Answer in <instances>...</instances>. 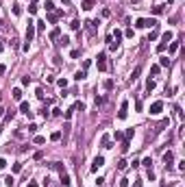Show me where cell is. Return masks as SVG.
<instances>
[{
	"mask_svg": "<svg viewBox=\"0 0 185 187\" xmlns=\"http://www.w3.org/2000/svg\"><path fill=\"white\" fill-rule=\"evenodd\" d=\"M135 26H137V29H155L157 20L155 18H137L135 20Z\"/></svg>",
	"mask_w": 185,
	"mask_h": 187,
	"instance_id": "6da1fadb",
	"label": "cell"
},
{
	"mask_svg": "<svg viewBox=\"0 0 185 187\" xmlns=\"http://www.w3.org/2000/svg\"><path fill=\"white\" fill-rule=\"evenodd\" d=\"M172 37H174V33H172V31H166L163 35H161V44L157 46V52H163L166 48H168V44L172 41Z\"/></svg>",
	"mask_w": 185,
	"mask_h": 187,
	"instance_id": "7a4b0ae2",
	"label": "cell"
},
{
	"mask_svg": "<svg viewBox=\"0 0 185 187\" xmlns=\"http://www.w3.org/2000/svg\"><path fill=\"white\" fill-rule=\"evenodd\" d=\"M96 65H98L100 72H105V70H107V54H105V52H100L98 57H96Z\"/></svg>",
	"mask_w": 185,
	"mask_h": 187,
	"instance_id": "3957f363",
	"label": "cell"
},
{
	"mask_svg": "<svg viewBox=\"0 0 185 187\" xmlns=\"http://www.w3.org/2000/svg\"><path fill=\"white\" fill-rule=\"evenodd\" d=\"M161 111H163V102L161 100H155L150 104V115H161Z\"/></svg>",
	"mask_w": 185,
	"mask_h": 187,
	"instance_id": "277c9868",
	"label": "cell"
},
{
	"mask_svg": "<svg viewBox=\"0 0 185 187\" xmlns=\"http://www.w3.org/2000/svg\"><path fill=\"white\" fill-rule=\"evenodd\" d=\"M118 118H120V120H126V118H128V102H126V100H122L120 111H118Z\"/></svg>",
	"mask_w": 185,
	"mask_h": 187,
	"instance_id": "5b68a950",
	"label": "cell"
},
{
	"mask_svg": "<svg viewBox=\"0 0 185 187\" xmlns=\"http://www.w3.org/2000/svg\"><path fill=\"white\" fill-rule=\"evenodd\" d=\"M103 166H105V157L98 155V157L92 161V172H98V168H103Z\"/></svg>",
	"mask_w": 185,
	"mask_h": 187,
	"instance_id": "8992f818",
	"label": "cell"
},
{
	"mask_svg": "<svg viewBox=\"0 0 185 187\" xmlns=\"http://www.w3.org/2000/svg\"><path fill=\"white\" fill-rule=\"evenodd\" d=\"M33 37H35V22H29V26H26V41H33Z\"/></svg>",
	"mask_w": 185,
	"mask_h": 187,
	"instance_id": "52a82bcc",
	"label": "cell"
},
{
	"mask_svg": "<svg viewBox=\"0 0 185 187\" xmlns=\"http://www.w3.org/2000/svg\"><path fill=\"white\" fill-rule=\"evenodd\" d=\"M172 161H174V152H172V150L163 152V163H166V168H172Z\"/></svg>",
	"mask_w": 185,
	"mask_h": 187,
	"instance_id": "ba28073f",
	"label": "cell"
},
{
	"mask_svg": "<svg viewBox=\"0 0 185 187\" xmlns=\"http://www.w3.org/2000/svg\"><path fill=\"white\" fill-rule=\"evenodd\" d=\"M111 39H113V44H115V48L120 46V41H122V31H113V35H111Z\"/></svg>",
	"mask_w": 185,
	"mask_h": 187,
	"instance_id": "9c48e42d",
	"label": "cell"
},
{
	"mask_svg": "<svg viewBox=\"0 0 185 187\" xmlns=\"http://www.w3.org/2000/svg\"><path fill=\"white\" fill-rule=\"evenodd\" d=\"M94 7H96V0H83L81 2V9H85V11L94 9Z\"/></svg>",
	"mask_w": 185,
	"mask_h": 187,
	"instance_id": "30bf717a",
	"label": "cell"
},
{
	"mask_svg": "<svg viewBox=\"0 0 185 187\" xmlns=\"http://www.w3.org/2000/svg\"><path fill=\"white\" fill-rule=\"evenodd\" d=\"M20 111L24 113V115H29V113H31V104L26 102V100H22V102H20Z\"/></svg>",
	"mask_w": 185,
	"mask_h": 187,
	"instance_id": "8fae6325",
	"label": "cell"
},
{
	"mask_svg": "<svg viewBox=\"0 0 185 187\" xmlns=\"http://www.w3.org/2000/svg\"><path fill=\"white\" fill-rule=\"evenodd\" d=\"M48 37H50L52 41H54V39H59V37H61V29H59V26H54V29L50 31V35H48Z\"/></svg>",
	"mask_w": 185,
	"mask_h": 187,
	"instance_id": "7c38bea8",
	"label": "cell"
},
{
	"mask_svg": "<svg viewBox=\"0 0 185 187\" xmlns=\"http://www.w3.org/2000/svg\"><path fill=\"white\" fill-rule=\"evenodd\" d=\"M70 183H72L70 176H68L65 172H61V185H63V187H70Z\"/></svg>",
	"mask_w": 185,
	"mask_h": 187,
	"instance_id": "4fadbf2b",
	"label": "cell"
},
{
	"mask_svg": "<svg viewBox=\"0 0 185 187\" xmlns=\"http://www.w3.org/2000/svg\"><path fill=\"white\" fill-rule=\"evenodd\" d=\"M166 11V4H157V7H153V15H161Z\"/></svg>",
	"mask_w": 185,
	"mask_h": 187,
	"instance_id": "5bb4252c",
	"label": "cell"
},
{
	"mask_svg": "<svg viewBox=\"0 0 185 187\" xmlns=\"http://www.w3.org/2000/svg\"><path fill=\"white\" fill-rule=\"evenodd\" d=\"M179 48H181V44H179V41H170V48H168V50H170V54H174Z\"/></svg>",
	"mask_w": 185,
	"mask_h": 187,
	"instance_id": "9a60e30c",
	"label": "cell"
},
{
	"mask_svg": "<svg viewBox=\"0 0 185 187\" xmlns=\"http://www.w3.org/2000/svg\"><path fill=\"white\" fill-rule=\"evenodd\" d=\"M159 68H170V59L168 57H159Z\"/></svg>",
	"mask_w": 185,
	"mask_h": 187,
	"instance_id": "2e32d148",
	"label": "cell"
},
{
	"mask_svg": "<svg viewBox=\"0 0 185 187\" xmlns=\"http://www.w3.org/2000/svg\"><path fill=\"white\" fill-rule=\"evenodd\" d=\"M113 79H107V81H105V83H103V87H105V89H107V91H111V89H113Z\"/></svg>",
	"mask_w": 185,
	"mask_h": 187,
	"instance_id": "e0dca14e",
	"label": "cell"
},
{
	"mask_svg": "<svg viewBox=\"0 0 185 187\" xmlns=\"http://www.w3.org/2000/svg\"><path fill=\"white\" fill-rule=\"evenodd\" d=\"M100 144H103V148H111V139H109V135H105L103 139H100Z\"/></svg>",
	"mask_w": 185,
	"mask_h": 187,
	"instance_id": "ac0fdd59",
	"label": "cell"
},
{
	"mask_svg": "<svg viewBox=\"0 0 185 187\" xmlns=\"http://www.w3.org/2000/svg\"><path fill=\"white\" fill-rule=\"evenodd\" d=\"M85 76H87V72H85V70H78V72L74 74V79H76V81H83Z\"/></svg>",
	"mask_w": 185,
	"mask_h": 187,
	"instance_id": "d6986e66",
	"label": "cell"
},
{
	"mask_svg": "<svg viewBox=\"0 0 185 187\" xmlns=\"http://www.w3.org/2000/svg\"><path fill=\"white\" fill-rule=\"evenodd\" d=\"M11 96H13L15 100H22V89H20V87H15V89H13V94H11Z\"/></svg>",
	"mask_w": 185,
	"mask_h": 187,
	"instance_id": "ffe728a7",
	"label": "cell"
},
{
	"mask_svg": "<svg viewBox=\"0 0 185 187\" xmlns=\"http://www.w3.org/2000/svg\"><path fill=\"white\" fill-rule=\"evenodd\" d=\"M153 89H155V81H153V79H148V81H146V91L150 94Z\"/></svg>",
	"mask_w": 185,
	"mask_h": 187,
	"instance_id": "44dd1931",
	"label": "cell"
},
{
	"mask_svg": "<svg viewBox=\"0 0 185 187\" xmlns=\"http://www.w3.org/2000/svg\"><path fill=\"white\" fill-rule=\"evenodd\" d=\"M35 29H37V31H44V29H46V20H39V22H35Z\"/></svg>",
	"mask_w": 185,
	"mask_h": 187,
	"instance_id": "7402d4cb",
	"label": "cell"
},
{
	"mask_svg": "<svg viewBox=\"0 0 185 187\" xmlns=\"http://www.w3.org/2000/svg\"><path fill=\"white\" fill-rule=\"evenodd\" d=\"M70 29H72V31H78V29H81V20H72Z\"/></svg>",
	"mask_w": 185,
	"mask_h": 187,
	"instance_id": "603a6c76",
	"label": "cell"
},
{
	"mask_svg": "<svg viewBox=\"0 0 185 187\" xmlns=\"http://www.w3.org/2000/svg\"><path fill=\"white\" fill-rule=\"evenodd\" d=\"M26 131H29L31 135H35L37 133V124H29V126H26Z\"/></svg>",
	"mask_w": 185,
	"mask_h": 187,
	"instance_id": "cb8c5ba5",
	"label": "cell"
},
{
	"mask_svg": "<svg viewBox=\"0 0 185 187\" xmlns=\"http://www.w3.org/2000/svg\"><path fill=\"white\" fill-rule=\"evenodd\" d=\"M44 7H46V11H48V13H52V11H54V4L50 2V0H46V4H44Z\"/></svg>",
	"mask_w": 185,
	"mask_h": 187,
	"instance_id": "d4e9b609",
	"label": "cell"
},
{
	"mask_svg": "<svg viewBox=\"0 0 185 187\" xmlns=\"http://www.w3.org/2000/svg\"><path fill=\"white\" fill-rule=\"evenodd\" d=\"M50 139H52V141H59L61 139V131H54V133L50 135Z\"/></svg>",
	"mask_w": 185,
	"mask_h": 187,
	"instance_id": "484cf974",
	"label": "cell"
},
{
	"mask_svg": "<svg viewBox=\"0 0 185 187\" xmlns=\"http://www.w3.org/2000/svg\"><path fill=\"white\" fill-rule=\"evenodd\" d=\"M128 148H131V141L124 139V141H122V152H128Z\"/></svg>",
	"mask_w": 185,
	"mask_h": 187,
	"instance_id": "4316f807",
	"label": "cell"
},
{
	"mask_svg": "<svg viewBox=\"0 0 185 187\" xmlns=\"http://www.w3.org/2000/svg\"><path fill=\"white\" fill-rule=\"evenodd\" d=\"M4 185H7V187H13V185H15L13 176H7V178H4Z\"/></svg>",
	"mask_w": 185,
	"mask_h": 187,
	"instance_id": "83f0119b",
	"label": "cell"
},
{
	"mask_svg": "<svg viewBox=\"0 0 185 187\" xmlns=\"http://www.w3.org/2000/svg\"><path fill=\"white\" fill-rule=\"evenodd\" d=\"M59 44H61V46H68V44H70V37H59Z\"/></svg>",
	"mask_w": 185,
	"mask_h": 187,
	"instance_id": "f1b7e54d",
	"label": "cell"
},
{
	"mask_svg": "<svg viewBox=\"0 0 185 187\" xmlns=\"http://www.w3.org/2000/svg\"><path fill=\"white\" fill-rule=\"evenodd\" d=\"M126 166H128V163L124 161V159H120V161H118V170H126Z\"/></svg>",
	"mask_w": 185,
	"mask_h": 187,
	"instance_id": "f546056e",
	"label": "cell"
},
{
	"mask_svg": "<svg viewBox=\"0 0 185 187\" xmlns=\"http://www.w3.org/2000/svg\"><path fill=\"white\" fill-rule=\"evenodd\" d=\"M139 72H142V68H139V65H137V68H135V70H133V74H131V79H133V81H135V79H137V76H139Z\"/></svg>",
	"mask_w": 185,
	"mask_h": 187,
	"instance_id": "4dcf8cb0",
	"label": "cell"
},
{
	"mask_svg": "<svg viewBox=\"0 0 185 187\" xmlns=\"http://www.w3.org/2000/svg\"><path fill=\"white\" fill-rule=\"evenodd\" d=\"M133 135H135V131H133V128H128L126 133H124V139H128V141H131V137H133Z\"/></svg>",
	"mask_w": 185,
	"mask_h": 187,
	"instance_id": "1f68e13d",
	"label": "cell"
},
{
	"mask_svg": "<svg viewBox=\"0 0 185 187\" xmlns=\"http://www.w3.org/2000/svg\"><path fill=\"white\" fill-rule=\"evenodd\" d=\"M72 115H74V109H72V107H70V109H68V111H65V113H63V118H65V120H70V118H72Z\"/></svg>",
	"mask_w": 185,
	"mask_h": 187,
	"instance_id": "d6a6232c",
	"label": "cell"
},
{
	"mask_svg": "<svg viewBox=\"0 0 185 187\" xmlns=\"http://www.w3.org/2000/svg\"><path fill=\"white\" fill-rule=\"evenodd\" d=\"M122 35H126L128 39H133V37H135V33H133V29H126V33H122Z\"/></svg>",
	"mask_w": 185,
	"mask_h": 187,
	"instance_id": "836d02e7",
	"label": "cell"
},
{
	"mask_svg": "<svg viewBox=\"0 0 185 187\" xmlns=\"http://www.w3.org/2000/svg\"><path fill=\"white\" fill-rule=\"evenodd\" d=\"M72 109H74V111H83V109H85V104H83V102H76Z\"/></svg>",
	"mask_w": 185,
	"mask_h": 187,
	"instance_id": "e575fe53",
	"label": "cell"
},
{
	"mask_svg": "<svg viewBox=\"0 0 185 187\" xmlns=\"http://www.w3.org/2000/svg\"><path fill=\"white\" fill-rule=\"evenodd\" d=\"M159 65H153V68H150V74H153V76H157V74H159Z\"/></svg>",
	"mask_w": 185,
	"mask_h": 187,
	"instance_id": "d590c367",
	"label": "cell"
},
{
	"mask_svg": "<svg viewBox=\"0 0 185 187\" xmlns=\"http://www.w3.org/2000/svg\"><path fill=\"white\" fill-rule=\"evenodd\" d=\"M57 85H59V87H63V89H65V87H68V81H65V79H59V81H57Z\"/></svg>",
	"mask_w": 185,
	"mask_h": 187,
	"instance_id": "8d00e7d4",
	"label": "cell"
},
{
	"mask_svg": "<svg viewBox=\"0 0 185 187\" xmlns=\"http://www.w3.org/2000/svg\"><path fill=\"white\" fill-rule=\"evenodd\" d=\"M29 13H37V2H31V7H29Z\"/></svg>",
	"mask_w": 185,
	"mask_h": 187,
	"instance_id": "74e56055",
	"label": "cell"
},
{
	"mask_svg": "<svg viewBox=\"0 0 185 187\" xmlns=\"http://www.w3.org/2000/svg\"><path fill=\"white\" fill-rule=\"evenodd\" d=\"M146 178H148V181H155V172H153V168H148V174H146Z\"/></svg>",
	"mask_w": 185,
	"mask_h": 187,
	"instance_id": "f35d334b",
	"label": "cell"
},
{
	"mask_svg": "<svg viewBox=\"0 0 185 187\" xmlns=\"http://www.w3.org/2000/svg\"><path fill=\"white\" fill-rule=\"evenodd\" d=\"M35 144H46V137H42V135H37V137H35Z\"/></svg>",
	"mask_w": 185,
	"mask_h": 187,
	"instance_id": "ab89813d",
	"label": "cell"
},
{
	"mask_svg": "<svg viewBox=\"0 0 185 187\" xmlns=\"http://www.w3.org/2000/svg\"><path fill=\"white\" fill-rule=\"evenodd\" d=\"M142 163H144V166H146V168H150V166H153V159H150V157H146V159H144Z\"/></svg>",
	"mask_w": 185,
	"mask_h": 187,
	"instance_id": "60d3db41",
	"label": "cell"
},
{
	"mask_svg": "<svg viewBox=\"0 0 185 187\" xmlns=\"http://www.w3.org/2000/svg\"><path fill=\"white\" fill-rule=\"evenodd\" d=\"M157 35H159V33H157V26H155V29H153V33H150V35H148V41H150V39H155Z\"/></svg>",
	"mask_w": 185,
	"mask_h": 187,
	"instance_id": "b9f144b4",
	"label": "cell"
},
{
	"mask_svg": "<svg viewBox=\"0 0 185 187\" xmlns=\"http://www.w3.org/2000/svg\"><path fill=\"white\" fill-rule=\"evenodd\" d=\"M22 13V9H20V4H13V15H20Z\"/></svg>",
	"mask_w": 185,
	"mask_h": 187,
	"instance_id": "7bdbcfd3",
	"label": "cell"
},
{
	"mask_svg": "<svg viewBox=\"0 0 185 187\" xmlns=\"http://www.w3.org/2000/svg\"><path fill=\"white\" fill-rule=\"evenodd\" d=\"M70 57H72V59H78V57H81V50H72Z\"/></svg>",
	"mask_w": 185,
	"mask_h": 187,
	"instance_id": "ee69618b",
	"label": "cell"
},
{
	"mask_svg": "<svg viewBox=\"0 0 185 187\" xmlns=\"http://www.w3.org/2000/svg\"><path fill=\"white\" fill-rule=\"evenodd\" d=\"M2 168H7V159L0 157V170H2Z\"/></svg>",
	"mask_w": 185,
	"mask_h": 187,
	"instance_id": "f6af8a7d",
	"label": "cell"
},
{
	"mask_svg": "<svg viewBox=\"0 0 185 187\" xmlns=\"http://www.w3.org/2000/svg\"><path fill=\"white\" fill-rule=\"evenodd\" d=\"M113 137H115V139H124V135H122L120 131H115V133H113Z\"/></svg>",
	"mask_w": 185,
	"mask_h": 187,
	"instance_id": "bcb514c9",
	"label": "cell"
},
{
	"mask_svg": "<svg viewBox=\"0 0 185 187\" xmlns=\"http://www.w3.org/2000/svg\"><path fill=\"white\" fill-rule=\"evenodd\" d=\"M4 72H7V65H4V63H0V76H2Z\"/></svg>",
	"mask_w": 185,
	"mask_h": 187,
	"instance_id": "7dc6e473",
	"label": "cell"
},
{
	"mask_svg": "<svg viewBox=\"0 0 185 187\" xmlns=\"http://www.w3.org/2000/svg\"><path fill=\"white\" fill-rule=\"evenodd\" d=\"M120 187H128V178H122L120 181Z\"/></svg>",
	"mask_w": 185,
	"mask_h": 187,
	"instance_id": "c3c4849f",
	"label": "cell"
},
{
	"mask_svg": "<svg viewBox=\"0 0 185 187\" xmlns=\"http://www.w3.org/2000/svg\"><path fill=\"white\" fill-rule=\"evenodd\" d=\"M26 187H39V185L35 183V181H29V183H26Z\"/></svg>",
	"mask_w": 185,
	"mask_h": 187,
	"instance_id": "681fc988",
	"label": "cell"
},
{
	"mask_svg": "<svg viewBox=\"0 0 185 187\" xmlns=\"http://www.w3.org/2000/svg\"><path fill=\"white\" fill-rule=\"evenodd\" d=\"M4 111H7V109H4V107H0V118L4 115Z\"/></svg>",
	"mask_w": 185,
	"mask_h": 187,
	"instance_id": "f907efd6",
	"label": "cell"
},
{
	"mask_svg": "<svg viewBox=\"0 0 185 187\" xmlns=\"http://www.w3.org/2000/svg\"><path fill=\"white\" fill-rule=\"evenodd\" d=\"M2 50H4V46H2V44H0V52H2Z\"/></svg>",
	"mask_w": 185,
	"mask_h": 187,
	"instance_id": "816d5d0a",
	"label": "cell"
}]
</instances>
